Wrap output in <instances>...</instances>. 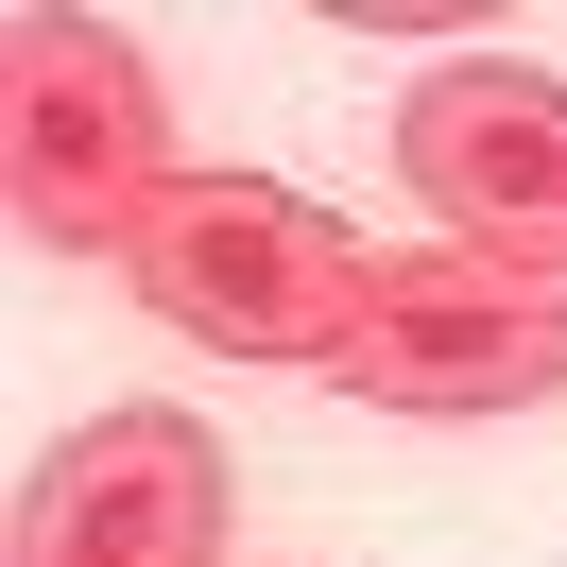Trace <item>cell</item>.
I'll use <instances>...</instances> for the list:
<instances>
[{
  "label": "cell",
  "instance_id": "6da1fadb",
  "mask_svg": "<svg viewBox=\"0 0 567 567\" xmlns=\"http://www.w3.org/2000/svg\"><path fill=\"white\" fill-rule=\"evenodd\" d=\"M121 292H138V310L173 327V344H207V361L344 379V344H361V292H379V258H361V241H344L327 207H292L276 173H189L173 207L138 224Z\"/></svg>",
  "mask_w": 567,
  "mask_h": 567
},
{
  "label": "cell",
  "instance_id": "7a4b0ae2",
  "mask_svg": "<svg viewBox=\"0 0 567 567\" xmlns=\"http://www.w3.org/2000/svg\"><path fill=\"white\" fill-rule=\"evenodd\" d=\"M173 189V104L121 18H0V207L52 258H138Z\"/></svg>",
  "mask_w": 567,
  "mask_h": 567
},
{
  "label": "cell",
  "instance_id": "3957f363",
  "mask_svg": "<svg viewBox=\"0 0 567 567\" xmlns=\"http://www.w3.org/2000/svg\"><path fill=\"white\" fill-rule=\"evenodd\" d=\"M344 395L447 413V430L464 413H533V395H567V292L498 276V258H464V241H413V258H379V292H361Z\"/></svg>",
  "mask_w": 567,
  "mask_h": 567
},
{
  "label": "cell",
  "instance_id": "277c9868",
  "mask_svg": "<svg viewBox=\"0 0 567 567\" xmlns=\"http://www.w3.org/2000/svg\"><path fill=\"white\" fill-rule=\"evenodd\" d=\"M395 173L430 189V241L498 258V276L567 292V86L516 52H447V70L395 104Z\"/></svg>",
  "mask_w": 567,
  "mask_h": 567
},
{
  "label": "cell",
  "instance_id": "5b68a950",
  "mask_svg": "<svg viewBox=\"0 0 567 567\" xmlns=\"http://www.w3.org/2000/svg\"><path fill=\"white\" fill-rule=\"evenodd\" d=\"M224 430L207 413H86L18 482V567H207L224 550Z\"/></svg>",
  "mask_w": 567,
  "mask_h": 567
}]
</instances>
